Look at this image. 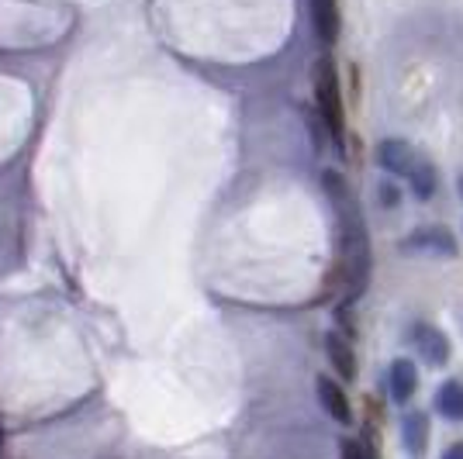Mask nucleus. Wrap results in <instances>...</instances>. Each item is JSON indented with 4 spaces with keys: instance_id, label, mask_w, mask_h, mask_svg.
<instances>
[{
    "instance_id": "nucleus-1",
    "label": "nucleus",
    "mask_w": 463,
    "mask_h": 459,
    "mask_svg": "<svg viewBox=\"0 0 463 459\" xmlns=\"http://www.w3.org/2000/svg\"><path fill=\"white\" fill-rule=\"evenodd\" d=\"M322 187H326L335 221H339V252H343V284H346V301H356L370 280V231L364 208L356 201L346 176L335 170L322 173Z\"/></svg>"
},
{
    "instance_id": "nucleus-2",
    "label": "nucleus",
    "mask_w": 463,
    "mask_h": 459,
    "mask_svg": "<svg viewBox=\"0 0 463 459\" xmlns=\"http://www.w3.org/2000/svg\"><path fill=\"white\" fill-rule=\"evenodd\" d=\"M315 104H318V117L335 138L346 132V108H343V90H339V77H335V62L328 56L318 59L315 70Z\"/></svg>"
},
{
    "instance_id": "nucleus-3",
    "label": "nucleus",
    "mask_w": 463,
    "mask_h": 459,
    "mask_svg": "<svg viewBox=\"0 0 463 459\" xmlns=\"http://www.w3.org/2000/svg\"><path fill=\"white\" fill-rule=\"evenodd\" d=\"M408 339H411V345L419 349V360H422L425 366H432V370L446 366L449 363V356H453L449 335H446L443 328L429 325V322H415V325L408 328Z\"/></svg>"
},
{
    "instance_id": "nucleus-4",
    "label": "nucleus",
    "mask_w": 463,
    "mask_h": 459,
    "mask_svg": "<svg viewBox=\"0 0 463 459\" xmlns=\"http://www.w3.org/2000/svg\"><path fill=\"white\" fill-rule=\"evenodd\" d=\"M425 153H419L411 142H405V138H381L377 142V153H373V159H377V166L387 173V176H411V170L419 166V159H422Z\"/></svg>"
},
{
    "instance_id": "nucleus-5",
    "label": "nucleus",
    "mask_w": 463,
    "mask_h": 459,
    "mask_svg": "<svg viewBox=\"0 0 463 459\" xmlns=\"http://www.w3.org/2000/svg\"><path fill=\"white\" fill-rule=\"evenodd\" d=\"M405 249L429 252V256H457V239L449 229H419L405 239Z\"/></svg>"
},
{
    "instance_id": "nucleus-6",
    "label": "nucleus",
    "mask_w": 463,
    "mask_h": 459,
    "mask_svg": "<svg viewBox=\"0 0 463 459\" xmlns=\"http://www.w3.org/2000/svg\"><path fill=\"white\" fill-rule=\"evenodd\" d=\"M315 390H318V401L328 411V418H335L339 425H349L353 421V407H349V398L343 390V383H335V377H318L315 380Z\"/></svg>"
},
{
    "instance_id": "nucleus-7",
    "label": "nucleus",
    "mask_w": 463,
    "mask_h": 459,
    "mask_svg": "<svg viewBox=\"0 0 463 459\" xmlns=\"http://www.w3.org/2000/svg\"><path fill=\"white\" fill-rule=\"evenodd\" d=\"M387 383H391V401L408 404L419 390V366L411 360H394L391 373H387Z\"/></svg>"
},
{
    "instance_id": "nucleus-8",
    "label": "nucleus",
    "mask_w": 463,
    "mask_h": 459,
    "mask_svg": "<svg viewBox=\"0 0 463 459\" xmlns=\"http://www.w3.org/2000/svg\"><path fill=\"white\" fill-rule=\"evenodd\" d=\"M326 352H328V363L332 370L339 373V380H356V352H353V345H349L346 335H339V332H328L326 335Z\"/></svg>"
},
{
    "instance_id": "nucleus-9",
    "label": "nucleus",
    "mask_w": 463,
    "mask_h": 459,
    "mask_svg": "<svg viewBox=\"0 0 463 459\" xmlns=\"http://www.w3.org/2000/svg\"><path fill=\"white\" fill-rule=\"evenodd\" d=\"M429 436H432L429 415H422V411H408L405 418H402V442H405V449L411 453V456H422L425 445H429Z\"/></svg>"
},
{
    "instance_id": "nucleus-10",
    "label": "nucleus",
    "mask_w": 463,
    "mask_h": 459,
    "mask_svg": "<svg viewBox=\"0 0 463 459\" xmlns=\"http://www.w3.org/2000/svg\"><path fill=\"white\" fill-rule=\"evenodd\" d=\"M311 21L322 42L339 39V4L335 0H311Z\"/></svg>"
},
{
    "instance_id": "nucleus-11",
    "label": "nucleus",
    "mask_w": 463,
    "mask_h": 459,
    "mask_svg": "<svg viewBox=\"0 0 463 459\" xmlns=\"http://www.w3.org/2000/svg\"><path fill=\"white\" fill-rule=\"evenodd\" d=\"M436 411L449 421H463V383L460 380H446L436 390Z\"/></svg>"
},
{
    "instance_id": "nucleus-12",
    "label": "nucleus",
    "mask_w": 463,
    "mask_h": 459,
    "mask_svg": "<svg viewBox=\"0 0 463 459\" xmlns=\"http://www.w3.org/2000/svg\"><path fill=\"white\" fill-rule=\"evenodd\" d=\"M408 183H411V191H415L419 201H429V197L436 193V183H439V176H436V163H432L429 155H422V159H419V166H415L411 176H408Z\"/></svg>"
},
{
    "instance_id": "nucleus-13",
    "label": "nucleus",
    "mask_w": 463,
    "mask_h": 459,
    "mask_svg": "<svg viewBox=\"0 0 463 459\" xmlns=\"http://www.w3.org/2000/svg\"><path fill=\"white\" fill-rule=\"evenodd\" d=\"M377 197H381V204H384V208H391V211L402 208V187H398L391 176H384V180L377 183Z\"/></svg>"
},
{
    "instance_id": "nucleus-14",
    "label": "nucleus",
    "mask_w": 463,
    "mask_h": 459,
    "mask_svg": "<svg viewBox=\"0 0 463 459\" xmlns=\"http://www.w3.org/2000/svg\"><path fill=\"white\" fill-rule=\"evenodd\" d=\"M343 459H377V453H373V445H367V442L360 439H343Z\"/></svg>"
},
{
    "instance_id": "nucleus-15",
    "label": "nucleus",
    "mask_w": 463,
    "mask_h": 459,
    "mask_svg": "<svg viewBox=\"0 0 463 459\" xmlns=\"http://www.w3.org/2000/svg\"><path fill=\"white\" fill-rule=\"evenodd\" d=\"M443 459H463V442H453V445L443 453Z\"/></svg>"
},
{
    "instance_id": "nucleus-16",
    "label": "nucleus",
    "mask_w": 463,
    "mask_h": 459,
    "mask_svg": "<svg viewBox=\"0 0 463 459\" xmlns=\"http://www.w3.org/2000/svg\"><path fill=\"white\" fill-rule=\"evenodd\" d=\"M457 193H460V201H463V173H460V180H457Z\"/></svg>"
},
{
    "instance_id": "nucleus-17",
    "label": "nucleus",
    "mask_w": 463,
    "mask_h": 459,
    "mask_svg": "<svg viewBox=\"0 0 463 459\" xmlns=\"http://www.w3.org/2000/svg\"><path fill=\"white\" fill-rule=\"evenodd\" d=\"M0 453H4V425H0Z\"/></svg>"
}]
</instances>
